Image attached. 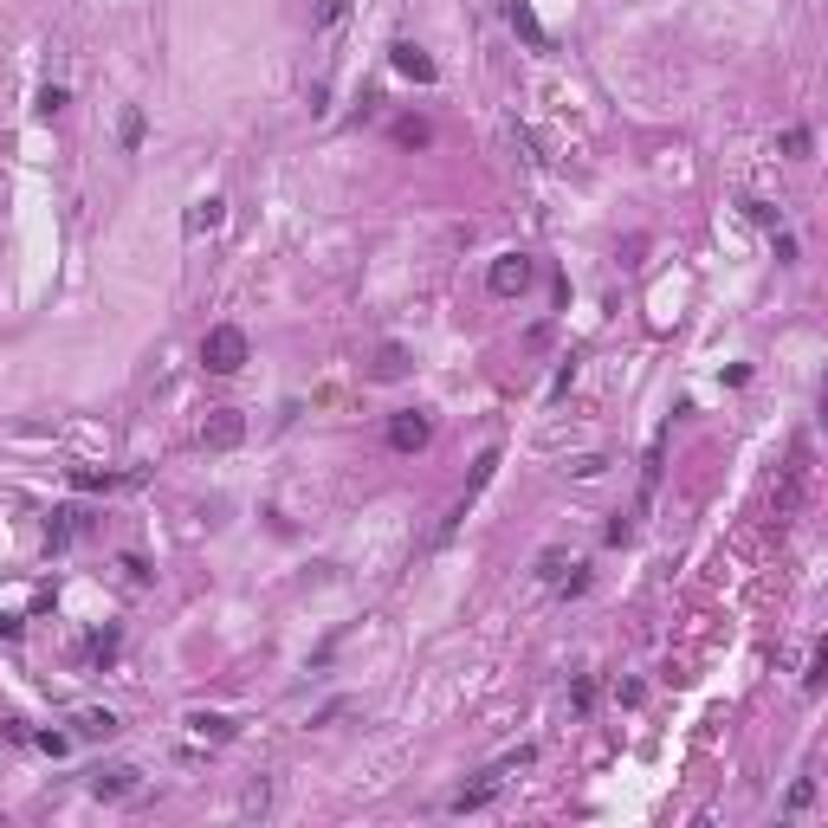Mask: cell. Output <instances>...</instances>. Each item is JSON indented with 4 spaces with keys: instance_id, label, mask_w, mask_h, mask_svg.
Returning <instances> with one entry per match:
<instances>
[{
    "instance_id": "1",
    "label": "cell",
    "mask_w": 828,
    "mask_h": 828,
    "mask_svg": "<svg viewBox=\"0 0 828 828\" xmlns=\"http://www.w3.org/2000/svg\"><path fill=\"white\" fill-rule=\"evenodd\" d=\"M201 363L214 369V376H233V369H246V330L240 324H214L201 337Z\"/></svg>"
},
{
    "instance_id": "2",
    "label": "cell",
    "mask_w": 828,
    "mask_h": 828,
    "mask_svg": "<svg viewBox=\"0 0 828 828\" xmlns=\"http://www.w3.org/2000/svg\"><path fill=\"white\" fill-rule=\"evenodd\" d=\"M240 440H246V414H240V408H214V414L201 421V447H207V453H233Z\"/></svg>"
},
{
    "instance_id": "3",
    "label": "cell",
    "mask_w": 828,
    "mask_h": 828,
    "mask_svg": "<svg viewBox=\"0 0 828 828\" xmlns=\"http://www.w3.org/2000/svg\"><path fill=\"white\" fill-rule=\"evenodd\" d=\"M143 790V770L136 764H110V770H91V796L98 803H123V796Z\"/></svg>"
},
{
    "instance_id": "4",
    "label": "cell",
    "mask_w": 828,
    "mask_h": 828,
    "mask_svg": "<svg viewBox=\"0 0 828 828\" xmlns=\"http://www.w3.org/2000/svg\"><path fill=\"white\" fill-rule=\"evenodd\" d=\"M486 285H492V298H518L524 285H531V259H524V253H499V259H492V272H486Z\"/></svg>"
},
{
    "instance_id": "5",
    "label": "cell",
    "mask_w": 828,
    "mask_h": 828,
    "mask_svg": "<svg viewBox=\"0 0 828 828\" xmlns=\"http://www.w3.org/2000/svg\"><path fill=\"white\" fill-rule=\"evenodd\" d=\"M427 434H434V427H427V414H414V408H402V414L389 421V447H395V453H421Z\"/></svg>"
},
{
    "instance_id": "6",
    "label": "cell",
    "mask_w": 828,
    "mask_h": 828,
    "mask_svg": "<svg viewBox=\"0 0 828 828\" xmlns=\"http://www.w3.org/2000/svg\"><path fill=\"white\" fill-rule=\"evenodd\" d=\"M505 20H512V33H518L531 52H550V33H544V20L531 13V0H505Z\"/></svg>"
},
{
    "instance_id": "7",
    "label": "cell",
    "mask_w": 828,
    "mask_h": 828,
    "mask_svg": "<svg viewBox=\"0 0 828 828\" xmlns=\"http://www.w3.org/2000/svg\"><path fill=\"white\" fill-rule=\"evenodd\" d=\"M389 59H395V72H402V78H414V85H434V59H427L414 39H395Z\"/></svg>"
},
{
    "instance_id": "8",
    "label": "cell",
    "mask_w": 828,
    "mask_h": 828,
    "mask_svg": "<svg viewBox=\"0 0 828 828\" xmlns=\"http://www.w3.org/2000/svg\"><path fill=\"white\" fill-rule=\"evenodd\" d=\"M143 473H98V466H72V486L78 492H117V486H136Z\"/></svg>"
},
{
    "instance_id": "9",
    "label": "cell",
    "mask_w": 828,
    "mask_h": 828,
    "mask_svg": "<svg viewBox=\"0 0 828 828\" xmlns=\"http://www.w3.org/2000/svg\"><path fill=\"white\" fill-rule=\"evenodd\" d=\"M220 220H227V201H220V195H207V201L188 207V220H182V227H188V233H214Z\"/></svg>"
},
{
    "instance_id": "10",
    "label": "cell",
    "mask_w": 828,
    "mask_h": 828,
    "mask_svg": "<svg viewBox=\"0 0 828 828\" xmlns=\"http://www.w3.org/2000/svg\"><path fill=\"white\" fill-rule=\"evenodd\" d=\"M408 376V350L402 343H382L376 350V382H402Z\"/></svg>"
},
{
    "instance_id": "11",
    "label": "cell",
    "mask_w": 828,
    "mask_h": 828,
    "mask_svg": "<svg viewBox=\"0 0 828 828\" xmlns=\"http://www.w3.org/2000/svg\"><path fill=\"white\" fill-rule=\"evenodd\" d=\"M72 725H78V738H110V731H117V712H104V706H85Z\"/></svg>"
},
{
    "instance_id": "12",
    "label": "cell",
    "mask_w": 828,
    "mask_h": 828,
    "mask_svg": "<svg viewBox=\"0 0 828 828\" xmlns=\"http://www.w3.org/2000/svg\"><path fill=\"white\" fill-rule=\"evenodd\" d=\"M492 796H499V777H486V783H473V790H460V796H453V816H473V809H486Z\"/></svg>"
},
{
    "instance_id": "13",
    "label": "cell",
    "mask_w": 828,
    "mask_h": 828,
    "mask_svg": "<svg viewBox=\"0 0 828 828\" xmlns=\"http://www.w3.org/2000/svg\"><path fill=\"white\" fill-rule=\"evenodd\" d=\"M738 207H744V214L757 220V227H783V207H770V201H757V195H744Z\"/></svg>"
},
{
    "instance_id": "14",
    "label": "cell",
    "mask_w": 828,
    "mask_h": 828,
    "mask_svg": "<svg viewBox=\"0 0 828 828\" xmlns=\"http://www.w3.org/2000/svg\"><path fill=\"white\" fill-rule=\"evenodd\" d=\"M72 518H78V512H52V518H46V544H52V550H59V544H65V537H72V531H78V524H72Z\"/></svg>"
},
{
    "instance_id": "15",
    "label": "cell",
    "mask_w": 828,
    "mask_h": 828,
    "mask_svg": "<svg viewBox=\"0 0 828 828\" xmlns=\"http://www.w3.org/2000/svg\"><path fill=\"white\" fill-rule=\"evenodd\" d=\"M65 104H72V98H65V85H46V91L33 98V110H39V117H59Z\"/></svg>"
},
{
    "instance_id": "16",
    "label": "cell",
    "mask_w": 828,
    "mask_h": 828,
    "mask_svg": "<svg viewBox=\"0 0 828 828\" xmlns=\"http://www.w3.org/2000/svg\"><path fill=\"white\" fill-rule=\"evenodd\" d=\"M117 136H123V149H143V110H136V104L123 110V130Z\"/></svg>"
},
{
    "instance_id": "17",
    "label": "cell",
    "mask_w": 828,
    "mask_h": 828,
    "mask_svg": "<svg viewBox=\"0 0 828 828\" xmlns=\"http://www.w3.org/2000/svg\"><path fill=\"white\" fill-rule=\"evenodd\" d=\"M427 136H434V130H427V123H421V117H408V123H395V143H408V149H421V143H427Z\"/></svg>"
},
{
    "instance_id": "18",
    "label": "cell",
    "mask_w": 828,
    "mask_h": 828,
    "mask_svg": "<svg viewBox=\"0 0 828 828\" xmlns=\"http://www.w3.org/2000/svg\"><path fill=\"white\" fill-rule=\"evenodd\" d=\"M188 725H195L201 738H233V725H227V719H214V712H195V719H188Z\"/></svg>"
},
{
    "instance_id": "19",
    "label": "cell",
    "mask_w": 828,
    "mask_h": 828,
    "mask_svg": "<svg viewBox=\"0 0 828 828\" xmlns=\"http://www.w3.org/2000/svg\"><path fill=\"white\" fill-rule=\"evenodd\" d=\"M563 570H570V557H563V550H544V557H537V576H544V583H557Z\"/></svg>"
},
{
    "instance_id": "20",
    "label": "cell",
    "mask_w": 828,
    "mask_h": 828,
    "mask_svg": "<svg viewBox=\"0 0 828 828\" xmlns=\"http://www.w3.org/2000/svg\"><path fill=\"white\" fill-rule=\"evenodd\" d=\"M266 803H272V783H266V777H259V783H253V790H246V803H240V809H246V816H266Z\"/></svg>"
},
{
    "instance_id": "21",
    "label": "cell",
    "mask_w": 828,
    "mask_h": 828,
    "mask_svg": "<svg viewBox=\"0 0 828 828\" xmlns=\"http://www.w3.org/2000/svg\"><path fill=\"white\" fill-rule=\"evenodd\" d=\"M783 156L803 162V156H809V130H783Z\"/></svg>"
},
{
    "instance_id": "22",
    "label": "cell",
    "mask_w": 828,
    "mask_h": 828,
    "mask_svg": "<svg viewBox=\"0 0 828 828\" xmlns=\"http://www.w3.org/2000/svg\"><path fill=\"white\" fill-rule=\"evenodd\" d=\"M822 673H828V647H816V660H809V673H803L809 693H822Z\"/></svg>"
},
{
    "instance_id": "23",
    "label": "cell",
    "mask_w": 828,
    "mask_h": 828,
    "mask_svg": "<svg viewBox=\"0 0 828 828\" xmlns=\"http://www.w3.org/2000/svg\"><path fill=\"white\" fill-rule=\"evenodd\" d=\"M350 13V0H317V26H337Z\"/></svg>"
},
{
    "instance_id": "24",
    "label": "cell",
    "mask_w": 828,
    "mask_h": 828,
    "mask_svg": "<svg viewBox=\"0 0 828 828\" xmlns=\"http://www.w3.org/2000/svg\"><path fill=\"white\" fill-rule=\"evenodd\" d=\"M602 466H609V460H602V453H583V460H576V466H570V473H576V479H596V473H602Z\"/></svg>"
},
{
    "instance_id": "25",
    "label": "cell",
    "mask_w": 828,
    "mask_h": 828,
    "mask_svg": "<svg viewBox=\"0 0 828 828\" xmlns=\"http://www.w3.org/2000/svg\"><path fill=\"white\" fill-rule=\"evenodd\" d=\"M809 803H816V783L803 777V783H796V790H790V816H796V809H809Z\"/></svg>"
},
{
    "instance_id": "26",
    "label": "cell",
    "mask_w": 828,
    "mask_h": 828,
    "mask_svg": "<svg viewBox=\"0 0 828 828\" xmlns=\"http://www.w3.org/2000/svg\"><path fill=\"white\" fill-rule=\"evenodd\" d=\"M20 634V615H0V641H13Z\"/></svg>"
}]
</instances>
